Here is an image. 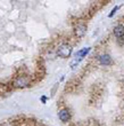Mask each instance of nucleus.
Wrapping results in <instances>:
<instances>
[{
    "mask_svg": "<svg viewBox=\"0 0 124 126\" xmlns=\"http://www.w3.org/2000/svg\"><path fill=\"white\" fill-rule=\"evenodd\" d=\"M58 116H59V119L62 120L63 123H66V122H68V120L71 119V112H69V110L66 109V108L59 110Z\"/></svg>",
    "mask_w": 124,
    "mask_h": 126,
    "instance_id": "39448f33",
    "label": "nucleus"
},
{
    "mask_svg": "<svg viewBox=\"0 0 124 126\" xmlns=\"http://www.w3.org/2000/svg\"><path fill=\"white\" fill-rule=\"evenodd\" d=\"M2 126H15L13 123H5Z\"/></svg>",
    "mask_w": 124,
    "mask_h": 126,
    "instance_id": "9d476101",
    "label": "nucleus"
},
{
    "mask_svg": "<svg viewBox=\"0 0 124 126\" xmlns=\"http://www.w3.org/2000/svg\"><path fill=\"white\" fill-rule=\"evenodd\" d=\"M46 100H47V97H46V96H42V97H41V101H42L43 103L46 102Z\"/></svg>",
    "mask_w": 124,
    "mask_h": 126,
    "instance_id": "9b49d317",
    "label": "nucleus"
},
{
    "mask_svg": "<svg viewBox=\"0 0 124 126\" xmlns=\"http://www.w3.org/2000/svg\"><path fill=\"white\" fill-rule=\"evenodd\" d=\"M117 9H118V6L114 7V8H113V10H112L111 13L108 14V17H112V16H113V15H114V14H115V13H116V12H117Z\"/></svg>",
    "mask_w": 124,
    "mask_h": 126,
    "instance_id": "6e6552de",
    "label": "nucleus"
},
{
    "mask_svg": "<svg viewBox=\"0 0 124 126\" xmlns=\"http://www.w3.org/2000/svg\"><path fill=\"white\" fill-rule=\"evenodd\" d=\"M98 61L100 64H102V65H111L112 64V57L111 55H108V54H101V55H99L98 57Z\"/></svg>",
    "mask_w": 124,
    "mask_h": 126,
    "instance_id": "423d86ee",
    "label": "nucleus"
},
{
    "mask_svg": "<svg viewBox=\"0 0 124 126\" xmlns=\"http://www.w3.org/2000/svg\"><path fill=\"white\" fill-rule=\"evenodd\" d=\"M114 36L116 37V39H118V38H121V37L124 36V27L122 25V24H118V25H116L114 29Z\"/></svg>",
    "mask_w": 124,
    "mask_h": 126,
    "instance_id": "0eeeda50",
    "label": "nucleus"
},
{
    "mask_svg": "<svg viewBox=\"0 0 124 126\" xmlns=\"http://www.w3.org/2000/svg\"><path fill=\"white\" fill-rule=\"evenodd\" d=\"M116 40H117V44L120 46H124V36L121 37V38H118V39H116Z\"/></svg>",
    "mask_w": 124,
    "mask_h": 126,
    "instance_id": "1a4fd4ad",
    "label": "nucleus"
},
{
    "mask_svg": "<svg viewBox=\"0 0 124 126\" xmlns=\"http://www.w3.org/2000/svg\"><path fill=\"white\" fill-rule=\"evenodd\" d=\"M89 52H90V47H87V48H82L81 50H79L78 53L75 54V57L73 59V61L71 62V68L72 69H74L75 66L78 65L79 63L81 62L83 59H84L87 55L89 54Z\"/></svg>",
    "mask_w": 124,
    "mask_h": 126,
    "instance_id": "7ed1b4c3",
    "label": "nucleus"
},
{
    "mask_svg": "<svg viewBox=\"0 0 124 126\" xmlns=\"http://www.w3.org/2000/svg\"><path fill=\"white\" fill-rule=\"evenodd\" d=\"M72 52H73V47L69 45V44H60L59 47L57 48V55L59 57H63V59H66V57H69L72 55Z\"/></svg>",
    "mask_w": 124,
    "mask_h": 126,
    "instance_id": "f257e3e1",
    "label": "nucleus"
},
{
    "mask_svg": "<svg viewBox=\"0 0 124 126\" xmlns=\"http://www.w3.org/2000/svg\"><path fill=\"white\" fill-rule=\"evenodd\" d=\"M87 33V24L79 23L74 27V36L76 38H82Z\"/></svg>",
    "mask_w": 124,
    "mask_h": 126,
    "instance_id": "20e7f679",
    "label": "nucleus"
},
{
    "mask_svg": "<svg viewBox=\"0 0 124 126\" xmlns=\"http://www.w3.org/2000/svg\"><path fill=\"white\" fill-rule=\"evenodd\" d=\"M30 84H31L30 78L27 76H24V75H21L13 80L14 88H25V87L30 86Z\"/></svg>",
    "mask_w": 124,
    "mask_h": 126,
    "instance_id": "f03ea898",
    "label": "nucleus"
}]
</instances>
